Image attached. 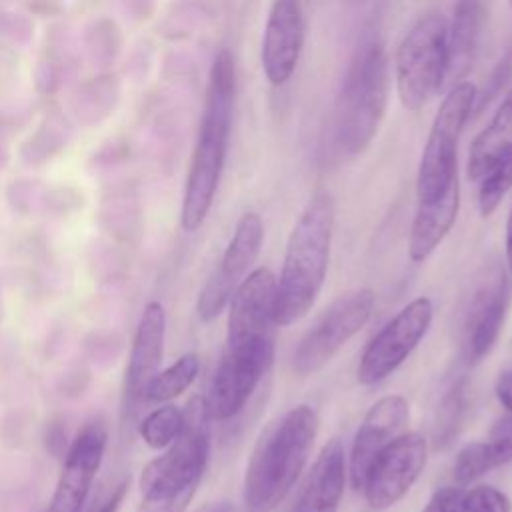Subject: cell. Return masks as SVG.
<instances>
[{
    "label": "cell",
    "mask_w": 512,
    "mask_h": 512,
    "mask_svg": "<svg viewBox=\"0 0 512 512\" xmlns=\"http://www.w3.org/2000/svg\"><path fill=\"white\" fill-rule=\"evenodd\" d=\"M460 210V180L442 196L430 202H418L408 238V256L412 262H424L454 226Z\"/></svg>",
    "instance_id": "19"
},
{
    "label": "cell",
    "mask_w": 512,
    "mask_h": 512,
    "mask_svg": "<svg viewBox=\"0 0 512 512\" xmlns=\"http://www.w3.org/2000/svg\"><path fill=\"white\" fill-rule=\"evenodd\" d=\"M466 410H468V382L466 378H458L448 386L438 406V414L434 422L436 448L444 450L454 442V438L462 428Z\"/></svg>",
    "instance_id": "23"
},
{
    "label": "cell",
    "mask_w": 512,
    "mask_h": 512,
    "mask_svg": "<svg viewBox=\"0 0 512 512\" xmlns=\"http://www.w3.org/2000/svg\"><path fill=\"white\" fill-rule=\"evenodd\" d=\"M510 8H512V0H510Z\"/></svg>",
    "instance_id": "34"
},
{
    "label": "cell",
    "mask_w": 512,
    "mask_h": 512,
    "mask_svg": "<svg viewBox=\"0 0 512 512\" xmlns=\"http://www.w3.org/2000/svg\"><path fill=\"white\" fill-rule=\"evenodd\" d=\"M446 34L448 20L440 12H426L396 48V94L410 112L422 110L446 80Z\"/></svg>",
    "instance_id": "6"
},
{
    "label": "cell",
    "mask_w": 512,
    "mask_h": 512,
    "mask_svg": "<svg viewBox=\"0 0 512 512\" xmlns=\"http://www.w3.org/2000/svg\"><path fill=\"white\" fill-rule=\"evenodd\" d=\"M512 150V88L502 98L490 122L476 134L468 150L466 174L470 180H480L494 162Z\"/></svg>",
    "instance_id": "21"
},
{
    "label": "cell",
    "mask_w": 512,
    "mask_h": 512,
    "mask_svg": "<svg viewBox=\"0 0 512 512\" xmlns=\"http://www.w3.org/2000/svg\"><path fill=\"white\" fill-rule=\"evenodd\" d=\"M508 294L510 282L504 268L498 262L482 266L462 308L460 334L468 362H480L498 342L506 320Z\"/></svg>",
    "instance_id": "11"
},
{
    "label": "cell",
    "mask_w": 512,
    "mask_h": 512,
    "mask_svg": "<svg viewBox=\"0 0 512 512\" xmlns=\"http://www.w3.org/2000/svg\"><path fill=\"white\" fill-rule=\"evenodd\" d=\"M164 340L166 310L158 300H150L140 314L126 364V394L132 400H144L148 384L160 372Z\"/></svg>",
    "instance_id": "17"
},
{
    "label": "cell",
    "mask_w": 512,
    "mask_h": 512,
    "mask_svg": "<svg viewBox=\"0 0 512 512\" xmlns=\"http://www.w3.org/2000/svg\"><path fill=\"white\" fill-rule=\"evenodd\" d=\"M344 480V448L338 438H332L320 450L292 512H338Z\"/></svg>",
    "instance_id": "18"
},
{
    "label": "cell",
    "mask_w": 512,
    "mask_h": 512,
    "mask_svg": "<svg viewBox=\"0 0 512 512\" xmlns=\"http://www.w3.org/2000/svg\"><path fill=\"white\" fill-rule=\"evenodd\" d=\"M474 106L476 88L464 80L456 82L440 102L418 164V202L442 196L458 180V142Z\"/></svg>",
    "instance_id": "7"
},
{
    "label": "cell",
    "mask_w": 512,
    "mask_h": 512,
    "mask_svg": "<svg viewBox=\"0 0 512 512\" xmlns=\"http://www.w3.org/2000/svg\"><path fill=\"white\" fill-rule=\"evenodd\" d=\"M276 278L268 268L252 270L228 302L224 356L246 360L274 352Z\"/></svg>",
    "instance_id": "8"
},
{
    "label": "cell",
    "mask_w": 512,
    "mask_h": 512,
    "mask_svg": "<svg viewBox=\"0 0 512 512\" xmlns=\"http://www.w3.org/2000/svg\"><path fill=\"white\" fill-rule=\"evenodd\" d=\"M236 98V66L230 50L222 48L210 66L204 110L192 150L188 176L184 184L180 224L184 232L198 230L216 196L224 170L232 112Z\"/></svg>",
    "instance_id": "1"
},
{
    "label": "cell",
    "mask_w": 512,
    "mask_h": 512,
    "mask_svg": "<svg viewBox=\"0 0 512 512\" xmlns=\"http://www.w3.org/2000/svg\"><path fill=\"white\" fill-rule=\"evenodd\" d=\"M486 448L494 468L512 462V414L506 412L494 422Z\"/></svg>",
    "instance_id": "28"
},
{
    "label": "cell",
    "mask_w": 512,
    "mask_h": 512,
    "mask_svg": "<svg viewBox=\"0 0 512 512\" xmlns=\"http://www.w3.org/2000/svg\"><path fill=\"white\" fill-rule=\"evenodd\" d=\"M374 304V292L370 288H360L340 296L330 308H326L292 352L294 374L308 376L326 366L332 356L366 326Z\"/></svg>",
    "instance_id": "9"
},
{
    "label": "cell",
    "mask_w": 512,
    "mask_h": 512,
    "mask_svg": "<svg viewBox=\"0 0 512 512\" xmlns=\"http://www.w3.org/2000/svg\"><path fill=\"white\" fill-rule=\"evenodd\" d=\"M182 414L176 440L142 468V498L136 512H186L196 496L210 456V418L204 398H192Z\"/></svg>",
    "instance_id": "4"
},
{
    "label": "cell",
    "mask_w": 512,
    "mask_h": 512,
    "mask_svg": "<svg viewBox=\"0 0 512 512\" xmlns=\"http://www.w3.org/2000/svg\"><path fill=\"white\" fill-rule=\"evenodd\" d=\"M108 432L98 420L88 422L72 440L64 458L48 512H82L92 482L102 466Z\"/></svg>",
    "instance_id": "14"
},
{
    "label": "cell",
    "mask_w": 512,
    "mask_h": 512,
    "mask_svg": "<svg viewBox=\"0 0 512 512\" xmlns=\"http://www.w3.org/2000/svg\"><path fill=\"white\" fill-rule=\"evenodd\" d=\"M200 372V356L196 352L182 354L168 368L160 370L144 392L148 402H170L186 392Z\"/></svg>",
    "instance_id": "22"
},
{
    "label": "cell",
    "mask_w": 512,
    "mask_h": 512,
    "mask_svg": "<svg viewBox=\"0 0 512 512\" xmlns=\"http://www.w3.org/2000/svg\"><path fill=\"white\" fill-rule=\"evenodd\" d=\"M506 262H508L510 276H512V210L506 220Z\"/></svg>",
    "instance_id": "32"
},
{
    "label": "cell",
    "mask_w": 512,
    "mask_h": 512,
    "mask_svg": "<svg viewBox=\"0 0 512 512\" xmlns=\"http://www.w3.org/2000/svg\"><path fill=\"white\" fill-rule=\"evenodd\" d=\"M486 20V0H456L446 34V80H462L474 60Z\"/></svg>",
    "instance_id": "20"
},
{
    "label": "cell",
    "mask_w": 512,
    "mask_h": 512,
    "mask_svg": "<svg viewBox=\"0 0 512 512\" xmlns=\"http://www.w3.org/2000/svg\"><path fill=\"white\" fill-rule=\"evenodd\" d=\"M210 512H236V508L230 502H220L210 508Z\"/></svg>",
    "instance_id": "33"
},
{
    "label": "cell",
    "mask_w": 512,
    "mask_h": 512,
    "mask_svg": "<svg viewBox=\"0 0 512 512\" xmlns=\"http://www.w3.org/2000/svg\"><path fill=\"white\" fill-rule=\"evenodd\" d=\"M494 392L498 402L502 404V408H506L508 414H512V368L502 370L496 378L494 384Z\"/></svg>",
    "instance_id": "30"
},
{
    "label": "cell",
    "mask_w": 512,
    "mask_h": 512,
    "mask_svg": "<svg viewBox=\"0 0 512 512\" xmlns=\"http://www.w3.org/2000/svg\"><path fill=\"white\" fill-rule=\"evenodd\" d=\"M492 460L486 448V442H470L460 448L452 464V478L458 486H466L476 478L490 472Z\"/></svg>",
    "instance_id": "26"
},
{
    "label": "cell",
    "mask_w": 512,
    "mask_h": 512,
    "mask_svg": "<svg viewBox=\"0 0 512 512\" xmlns=\"http://www.w3.org/2000/svg\"><path fill=\"white\" fill-rule=\"evenodd\" d=\"M478 182H480V188H478L480 214L490 216L496 212V208L512 188V150L506 152L498 162H494Z\"/></svg>",
    "instance_id": "25"
},
{
    "label": "cell",
    "mask_w": 512,
    "mask_h": 512,
    "mask_svg": "<svg viewBox=\"0 0 512 512\" xmlns=\"http://www.w3.org/2000/svg\"><path fill=\"white\" fill-rule=\"evenodd\" d=\"M264 240V224L256 212H244L212 274L206 278L196 300L200 322L216 320L228 306L232 294L256 262Z\"/></svg>",
    "instance_id": "12"
},
{
    "label": "cell",
    "mask_w": 512,
    "mask_h": 512,
    "mask_svg": "<svg viewBox=\"0 0 512 512\" xmlns=\"http://www.w3.org/2000/svg\"><path fill=\"white\" fill-rule=\"evenodd\" d=\"M462 512H512V500L494 486H474L462 492Z\"/></svg>",
    "instance_id": "27"
},
{
    "label": "cell",
    "mask_w": 512,
    "mask_h": 512,
    "mask_svg": "<svg viewBox=\"0 0 512 512\" xmlns=\"http://www.w3.org/2000/svg\"><path fill=\"white\" fill-rule=\"evenodd\" d=\"M422 512H462V490L460 488L436 490Z\"/></svg>",
    "instance_id": "29"
},
{
    "label": "cell",
    "mask_w": 512,
    "mask_h": 512,
    "mask_svg": "<svg viewBox=\"0 0 512 512\" xmlns=\"http://www.w3.org/2000/svg\"><path fill=\"white\" fill-rule=\"evenodd\" d=\"M126 492H128V480H122L112 492L110 496L100 504V508L96 512H120V506L126 498Z\"/></svg>",
    "instance_id": "31"
},
{
    "label": "cell",
    "mask_w": 512,
    "mask_h": 512,
    "mask_svg": "<svg viewBox=\"0 0 512 512\" xmlns=\"http://www.w3.org/2000/svg\"><path fill=\"white\" fill-rule=\"evenodd\" d=\"M432 316L434 308L430 298L420 296L408 302L362 352L356 368L358 382L362 386H374L404 364L428 334Z\"/></svg>",
    "instance_id": "10"
},
{
    "label": "cell",
    "mask_w": 512,
    "mask_h": 512,
    "mask_svg": "<svg viewBox=\"0 0 512 512\" xmlns=\"http://www.w3.org/2000/svg\"><path fill=\"white\" fill-rule=\"evenodd\" d=\"M428 458L426 438L418 432L396 436L372 460L362 490L372 510H386L400 502L420 478Z\"/></svg>",
    "instance_id": "13"
},
{
    "label": "cell",
    "mask_w": 512,
    "mask_h": 512,
    "mask_svg": "<svg viewBox=\"0 0 512 512\" xmlns=\"http://www.w3.org/2000/svg\"><path fill=\"white\" fill-rule=\"evenodd\" d=\"M334 214L336 206L328 190H316L300 212L276 278L274 316L278 326L298 322L314 306L328 270Z\"/></svg>",
    "instance_id": "2"
},
{
    "label": "cell",
    "mask_w": 512,
    "mask_h": 512,
    "mask_svg": "<svg viewBox=\"0 0 512 512\" xmlns=\"http://www.w3.org/2000/svg\"><path fill=\"white\" fill-rule=\"evenodd\" d=\"M184 414L174 404H162L144 416L140 422V436L152 450H166L182 430Z\"/></svg>",
    "instance_id": "24"
},
{
    "label": "cell",
    "mask_w": 512,
    "mask_h": 512,
    "mask_svg": "<svg viewBox=\"0 0 512 512\" xmlns=\"http://www.w3.org/2000/svg\"><path fill=\"white\" fill-rule=\"evenodd\" d=\"M408 418L410 406L400 394L384 396L370 406L354 434L350 452V482L354 490L362 488L372 460L402 434Z\"/></svg>",
    "instance_id": "16"
},
{
    "label": "cell",
    "mask_w": 512,
    "mask_h": 512,
    "mask_svg": "<svg viewBox=\"0 0 512 512\" xmlns=\"http://www.w3.org/2000/svg\"><path fill=\"white\" fill-rule=\"evenodd\" d=\"M318 434V414L298 404L276 418L258 438L244 474L246 512H272L304 470Z\"/></svg>",
    "instance_id": "3"
},
{
    "label": "cell",
    "mask_w": 512,
    "mask_h": 512,
    "mask_svg": "<svg viewBox=\"0 0 512 512\" xmlns=\"http://www.w3.org/2000/svg\"><path fill=\"white\" fill-rule=\"evenodd\" d=\"M306 38L302 0H272L262 44L260 66L270 86H284L300 60Z\"/></svg>",
    "instance_id": "15"
},
{
    "label": "cell",
    "mask_w": 512,
    "mask_h": 512,
    "mask_svg": "<svg viewBox=\"0 0 512 512\" xmlns=\"http://www.w3.org/2000/svg\"><path fill=\"white\" fill-rule=\"evenodd\" d=\"M388 90V56L380 42H372L352 60L334 106V134L346 154L358 156L374 140L386 112Z\"/></svg>",
    "instance_id": "5"
}]
</instances>
